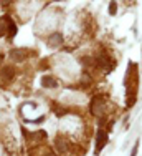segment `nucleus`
<instances>
[{
    "instance_id": "1",
    "label": "nucleus",
    "mask_w": 142,
    "mask_h": 156,
    "mask_svg": "<svg viewBox=\"0 0 142 156\" xmlns=\"http://www.w3.org/2000/svg\"><path fill=\"white\" fill-rule=\"evenodd\" d=\"M91 113L94 116H103L106 113V98L104 96H94L91 100V106H89Z\"/></svg>"
},
{
    "instance_id": "2",
    "label": "nucleus",
    "mask_w": 142,
    "mask_h": 156,
    "mask_svg": "<svg viewBox=\"0 0 142 156\" xmlns=\"http://www.w3.org/2000/svg\"><path fill=\"white\" fill-rule=\"evenodd\" d=\"M107 141H109L107 133L104 131V129H98V131H96V143H94V153H96V154H98L99 151L103 150L104 146H106Z\"/></svg>"
},
{
    "instance_id": "3",
    "label": "nucleus",
    "mask_w": 142,
    "mask_h": 156,
    "mask_svg": "<svg viewBox=\"0 0 142 156\" xmlns=\"http://www.w3.org/2000/svg\"><path fill=\"white\" fill-rule=\"evenodd\" d=\"M30 55V51L27 50V48H13V50H10L8 57L12 62H25L27 60V57Z\"/></svg>"
},
{
    "instance_id": "4",
    "label": "nucleus",
    "mask_w": 142,
    "mask_h": 156,
    "mask_svg": "<svg viewBox=\"0 0 142 156\" xmlns=\"http://www.w3.org/2000/svg\"><path fill=\"white\" fill-rule=\"evenodd\" d=\"M46 43H48V47H51V48L61 47V45H63V35H61V33H58V32L51 33V35L48 37Z\"/></svg>"
},
{
    "instance_id": "5",
    "label": "nucleus",
    "mask_w": 142,
    "mask_h": 156,
    "mask_svg": "<svg viewBox=\"0 0 142 156\" xmlns=\"http://www.w3.org/2000/svg\"><path fill=\"white\" fill-rule=\"evenodd\" d=\"M12 23H13V20H12L8 15H5V17L0 18V37L5 35V33H8L10 25H12Z\"/></svg>"
},
{
    "instance_id": "6",
    "label": "nucleus",
    "mask_w": 142,
    "mask_h": 156,
    "mask_svg": "<svg viewBox=\"0 0 142 156\" xmlns=\"http://www.w3.org/2000/svg\"><path fill=\"white\" fill-rule=\"evenodd\" d=\"M55 148H56V151H58V153H61V154L68 153V144H66V140L61 138V136H56V138H55Z\"/></svg>"
},
{
    "instance_id": "7",
    "label": "nucleus",
    "mask_w": 142,
    "mask_h": 156,
    "mask_svg": "<svg viewBox=\"0 0 142 156\" xmlns=\"http://www.w3.org/2000/svg\"><path fill=\"white\" fill-rule=\"evenodd\" d=\"M13 76H15V68H13V66H10V65L3 66L2 72H0V78L5 80V81H10Z\"/></svg>"
},
{
    "instance_id": "8",
    "label": "nucleus",
    "mask_w": 142,
    "mask_h": 156,
    "mask_svg": "<svg viewBox=\"0 0 142 156\" xmlns=\"http://www.w3.org/2000/svg\"><path fill=\"white\" fill-rule=\"evenodd\" d=\"M42 87H45V88H56L58 81L55 80V76L45 75V76H42Z\"/></svg>"
},
{
    "instance_id": "9",
    "label": "nucleus",
    "mask_w": 142,
    "mask_h": 156,
    "mask_svg": "<svg viewBox=\"0 0 142 156\" xmlns=\"http://www.w3.org/2000/svg\"><path fill=\"white\" fill-rule=\"evenodd\" d=\"M139 146H140V140L137 138L136 143H134L132 150H130V156H137V153H139Z\"/></svg>"
},
{
    "instance_id": "10",
    "label": "nucleus",
    "mask_w": 142,
    "mask_h": 156,
    "mask_svg": "<svg viewBox=\"0 0 142 156\" xmlns=\"http://www.w3.org/2000/svg\"><path fill=\"white\" fill-rule=\"evenodd\" d=\"M117 13V3L116 2H109V15L114 17Z\"/></svg>"
},
{
    "instance_id": "11",
    "label": "nucleus",
    "mask_w": 142,
    "mask_h": 156,
    "mask_svg": "<svg viewBox=\"0 0 142 156\" xmlns=\"http://www.w3.org/2000/svg\"><path fill=\"white\" fill-rule=\"evenodd\" d=\"M45 156H56V154H55V153H51V151H48V153L45 154Z\"/></svg>"
},
{
    "instance_id": "12",
    "label": "nucleus",
    "mask_w": 142,
    "mask_h": 156,
    "mask_svg": "<svg viewBox=\"0 0 142 156\" xmlns=\"http://www.w3.org/2000/svg\"><path fill=\"white\" fill-rule=\"evenodd\" d=\"M0 62H2V55H0Z\"/></svg>"
}]
</instances>
